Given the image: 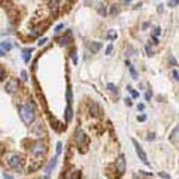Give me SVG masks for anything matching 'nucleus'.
I'll return each mask as SVG.
<instances>
[{"label":"nucleus","mask_w":179,"mask_h":179,"mask_svg":"<svg viewBox=\"0 0 179 179\" xmlns=\"http://www.w3.org/2000/svg\"><path fill=\"white\" fill-rule=\"evenodd\" d=\"M8 164H9V167H12V169H19V167H21V157H19L18 154H11Z\"/></svg>","instance_id":"obj_7"},{"label":"nucleus","mask_w":179,"mask_h":179,"mask_svg":"<svg viewBox=\"0 0 179 179\" xmlns=\"http://www.w3.org/2000/svg\"><path fill=\"white\" fill-rule=\"evenodd\" d=\"M117 32H115V30H110V32H109V35H107V39H110V40H113V39H117Z\"/></svg>","instance_id":"obj_22"},{"label":"nucleus","mask_w":179,"mask_h":179,"mask_svg":"<svg viewBox=\"0 0 179 179\" xmlns=\"http://www.w3.org/2000/svg\"><path fill=\"white\" fill-rule=\"evenodd\" d=\"M145 120H146V115H139V117H137V121H140V123L145 121Z\"/></svg>","instance_id":"obj_37"},{"label":"nucleus","mask_w":179,"mask_h":179,"mask_svg":"<svg viewBox=\"0 0 179 179\" xmlns=\"http://www.w3.org/2000/svg\"><path fill=\"white\" fill-rule=\"evenodd\" d=\"M72 118H73V109H72V105H67L66 113H64V120H66V123H70Z\"/></svg>","instance_id":"obj_11"},{"label":"nucleus","mask_w":179,"mask_h":179,"mask_svg":"<svg viewBox=\"0 0 179 179\" xmlns=\"http://www.w3.org/2000/svg\"><path fill=\"white\" fill-rule=\"evenodd\" d=\"M63 151V143L61 142H57V155H60Z\"/></svg>","instance_id":"obj_23"},{"label":"nucleus","mask_w":179,"mask_h":179,"mask_svg":"<svg viewBox=\"0 0 179 179\" xmlns=\"http://www.w3.org/2000/svg\"><path fill=\"white\" fill-rule=\"evenodd\" d=\"M5 90H6V93H9V94H14V93H17L18 90H19V81H18L17 78H11V79L6 82Z\"/></svg>","instance_id":"obj_4"},{"label":"nucleus","mask_w":179,"mask_h":179,"mask_svg":"<svg viewBox=\"0 0 179 179\" xmlns=\"http://www.w3.org/2000/svg\"><path fill=\"white\" fill-rule=\"evenodd\" d=\"M88 48L93 54H96V52H99V49L102 48V43H100V42H90Z\"/></svg>","instance_id":"obj_9"},{"label":"nucleus","mask_w":179,"mask_h":179,"mask_svg":"<svg viewBox=\"0 0 179 179\" xmlns=\"http://www.w3.org/2000/svg\"><path fill=\"white\" fill-rule=\"evenodd\" d=\"M21 78H22V81H25V82L29 81V75H27V72H25V70L21 72Z\"/></svg>","instance_id":"obj_26"},{"label":"nucleus","mask_w":179,"mask_h":179,"mask_svg":"<svg viewBox=\"0 0 179 179\" xmlns=\"http://www.w3.org/2000/svg\"><path fill=\"white\" fill-rule=\"evenodd\" d=\"M72 60H73V64L76 66V64H78V55L75 52H72Z\"/></svg>","instance_id":"obj_32"},{"label":"nucleus","mask_w":179,"mask_h":179,"mask_svg":"<svg viewBox=\"0 0 179 179\" xmlns=\"http://www.w3.org/2000/svg\"><path fill=\"white\" fill-rule=\"evenodd\" d=\"M125 64H127L128 70H130V73H131V78H133V79H137V72H136V69H134V66H133V64H131L128 60L125 61Z\"/></svg>","instance_id":"obj_13"},{"label":"nucleus","mask_w":179,"mask_h":179,"mask_svg":"<svg viewBox=\"0 0 179 179\" xmlns=\"http://www.w3.org/2000/svg\"><path fill=\"white\" fill-rule=\"evenodd\" d=\"M2 49H5V51L9 52V51L12 49V43H11L9 40H3V42H2Z\"/></svg>","instance_id":"obj_15"},{"label":"nucleus","mask_w":179,"mask_h":179,"mask_svg":"<svg viewBox=\"0 0 179 179\" xmlns=\"http://www.w3.org/2000/svg\"><path fill=\"white\" fill-rule=\"evenodd\" d=\"M5 76H6V69L0 66V79H5Z\"/></svg>","instance_id":"obj_25"},{"label":"nucleus","mask_w":179,"mask_h":179,"mask_svg":"<svg viewBox=\"0 0 179 179\" xmlns=\"http://www.w3.org/2000/svg\"><path fill=\"white\" fill-rule=\"evenodd\" d=\"M63 27H64V25H63V24H58V25H57V27H55V29H54V32H55V33H60V32H61V30H63Z\"/></svg>","instance_id":"obj_29"},{"label":"nucleus","mask_w":179,"mask_h":179,"mask_svg":"<svg viewBox=\"0 0 179 179\" xmlns=\"http://www.w3.org/2000/svg\"><path fill=\"white\" fill-rule=\"evenodd\" d=\"M178 134H179V128L175 127L173 131H172V134H170V142H173L175 145H178Z\"/></svg>","instance_id":"obj_14"},{"label":"nucleus","mask_w":179,"mask_h":179,"mask_svg":"<svg viewBox=\"0 0 179 179\" xmlns=\"http://www.w3.org/2000/svg\"><path fill=\"white\" fill-rule=\"evenodd\" d=\"M172 76H173V79H175V81H178V79H179V78H178V76H179V73H178V70H176V69H175V70L172 72Z\"/></svg>","instance_id":"obj_33"},{"label":"nucleus","mask_w":179,"mask_h":179,"mask_svg":"<svg viewBox=\"0 0 179 179\" xmlns=\"http://www.w3.org/2000/svg\"><path fill=\"white\" fill-rule=\"evenodd\" d=\"M112 51H113V45H109V46L106 48V55H109Z\"/></svg>","instance_id":"obj_35"},{"label":"nucleus","mask_w":179,"mask_h":179,"mask_svg":"<svg viewBox=\"0 0 179 179\" xmlns=\"http://www.w3.org/2000/svg\"><path fill=\"white\" fill-rule=\"evenodd\" d=\"M157 9H158V12H163V9H164V8H163V5H158V8H157Z\"/></svg>","instance_id":"obj_41"},{"label":"nucleus","mask_w":179,"mask_h":179,"mask_svg":"<svg viewBox=\"0 0 179 179\" xmlns=\"http://www.w3.org/2000/svg\"><path fill=\"white\" fill-rule=\"evenodd\" d=\"M158 176H160V178H164V179H170V175H167L166 172H160Z\"/></svg>","instance_id":"obj_28"},{"label":"nucleus","mask_w":179,"mask_h":179,"mask_svg":"<svg viewBox=\"0 0 179 179\" xmlns=\"http://www.w3.org/2000/svg\"><path fill=\"white\" fill-rule=\"evenodd\" d=\"M30 149H32V152H33L35 155H43V154L46 152V145L42 142V140H36V142L32 143Z\"/></svg>","instance_id":"obj_2"},{"label":"nucleus","mask_w":179,"mask_h":179,"mask_svg":"<svg viewBox=\"0 0 179 179\" xmlns=\"http://www.w3.org/2000/svg\"><path fill=\"white\" fill-rule=\"evenodd\" d=\"M107 90H109L112 94H115V97L118 96V88H117V85H115V84H107Z\"/></svg>","instance_id":"obj_16"},{"label":"nucleus","mask_w":179,"mask_h":179,"mask_svg":"<svg viewBox=\"0 0 179 179\" xmlns=\"http://www.w3.org/2000/svg\"><path fill=\"white\" fill-rule=\"evenodd\" d=\"M146 140H151V142H152V140H155V133H149V134H148V137H146Z\"/></svg>","instance_id":"obj_31"},{"label":"nucleus","mask_w":179,"mask_h":179,"mask_svg":"<svg viewBox=\"0 0 179 179\" xmlns=\"http://www.w3.org/2000/svg\"><path fill=\"white\" fill-rule=\"evenodd\" d=\"M2 55H5V52H3V49H0V57H2Z\"/></svg>","instance_id":"obj_43"},{"label":"nucleus","mask_w":179,"mask_h":179,"mask_svg":"<svg viewBox=\"0 0 179 179\" xmlns=\"http://www.w3.org/2000/svg\"><path fill=\"white\" fill-rule=\"evenodd\" d=\"M99 12H100V14H102V15L105 17V15H106V9H105V6H102V8L99 9Z\"/></svg>","instance_id":"obj_36"},{"label":"nucleus","mask_w":179,"mask_h":179,"mask_svg":"<svg viewBox=\"0 0 179 179\" xmlns=\"http://www.w3.org/2000/svg\"><path fill=\"white\" fill-rule=\"evenodd\" d=\"M109 12H110L112 15H118V14H120V8H118L117 5H112L110 9H109Z\"/></svg>","instance_id":"obj_18"},{"label":"nucleus","mask_w":179,"mask_h":179,"mask_svg":"<svg viewBox=\"0 0 179 179\" xmlns=\"http://www.w3.org/2000/svg\"><path fill=\"white\" fill-rule=\"evenodd\" d=\"M40 128H42V125H40V124H36L35 128H33V131H35L37 136H40Z\"/></svg>","instance_id":"obj_24"},{"label":"nucleus","mask_w":179,"mask_h":179,"mask_svg":"<svg viewBox=\"0 0 179 179\" xmlns=\"http://www.w3.org/2000/svg\"><path fill=\"white\" fill-rule=\"evenodd\" d=\"M128 91L131 93V97H133V99H137V97H139V91H136V90H133V88H131V87H130V85H128Z\"/></svg>","instance_id":"obj_20"},{"label":"nucleus","mask_w":179,"mask_h":179,"mask_svg":"<svg viewBox=\"0 0 179 179\" xmlns=\"http://www.w3.org/2000/svg\"><path fill=\"white\" fill-rule=\"evenodd\" d=\"M18 110H19V117H21V120L24 121V124L25 125L33 124V121H35V118H36V109L32 103L21 105Z\"/></svg>","instance_id":"obj_1"},{"label":"nucleus","mask_w":179,"mask_h":179,"mask_svg":"<svg viewBox=\"0 0 179 179\" xmlns=\"http://www.w3.org/2000/svg\"><path fill=\"white\" fill-rule=\"evenodd\" d=\"M151 97H152V93H151V91H146V93H145V99H146V100H151Z\"/></svg>","instance_id":"obj_34"},{"label":"nucleus","mask_w":179,"mask_h":179,"mask_svg":"<svg viewBox=\"0 0 179 179\" xmlns=\"http://www.w3.org/2000/svg\"><path fill=\"white\" fill-rule=\"evenodd\" d=\"M152 39H154V43L157 45V43H158V37H154V36H152Z\"/></svg>","instance_id":"obj_42"},{"label":"nucleus","mask_w":179,"mask_h":179,"mask_svg":"<svg viewBox=\"0 0 179 179\" xmlns=\"http://www.w3.org/2000/svg\"><path fill=\"white\" fill-rule=\"evenodd\" d=\"M137 109H139V110H143V109H145V105H137Z\"/></svg>","instance_id":"obj_40"},{"label":"nucleus","mask_w":179,"mask_h":179,"mask_svg":"<svg viewBox=\"0 0 179 179\" xmlns=\"http://www.w3.org/2000/svg\"><path fill=\"white\" fill-rule=\"evenodd\" d=\"M70 40H72V33L70 32H67V35L58 37V42H60V45H63V46L67 45V43H70Z\"/></svg>","instance_id":"obj_8"},{"label":"nucleus","mask_w":179,"mask_h":179,"mask_svg":"<svg viewBox=\"0 0 179 179\" xmlns=\"http://www.w3.org/2000/svg\"><path fill=\"white\" fill-rule=\"evenodd\" d=\"M88 110H90V113L93 115V117H97L99 113H100V110H99V106L94 103V102H91L88 105Z\"/></svg>","instance_id":"obj_10"},{"label":"nucleus","mask_w":179,"mask_h":179,"mask_svg":"<svg viewBox=\"0 0 179 179\" xmlns=\"http://www.w3.org/2000/svg\"><path fill=\"white\" fill-rule=\"evenodd\" d=\"M3 178H5V179H14L11 175H8V173H3Z\"/></svg>","instance_id":"obj_39"},{"label":"nucleus","mask_w":179,"mask_h":179,"mask_svg":"<svg viewBox=\"0 0 179 179\" xmlns=\"http://www.w3.org/2000/svg\"><path fill=\"white\" fill-rule=\"evenodd\" d=\"M66 96H67V105H72V102H73V94H72L70 87H67V90H66Z\"/></svg>","instance_id":"obj_17"},{"label":"nucleus","mask_w":179,"mask_h":179,"mask_svg":"<svg viewBox=\"0 0 179 179\" xmlns=\"http://www.w3.org/2000/svg\"><path fill=\"white\" fill-rule=\"evenodd\" d=\"M161 33V29L160 27H157V29H154V32H152V36L154 37H158V35Z\"/></svg>","instance_id":"obj_27"},{"label":"nucleus","mask_w":179,"mask_h":179,"mask_svg":"<svg viewBox=\"0 0 179 179\" xmlns=\"http://www.w3.org/2000/svg\"><path fill=\"white\" fill-rule=\"evenodd\" d=\"M145 51H146V54H148L149 57H151V55H154V49H152V46H151V45H146V46H145Z\"/></svg>","instance_id":"obj_21"},{"label":"nucleus","mask_w":179,"mask_h":179,"mask_svg":"<svg viewBox=\"0 0 179 179\" xmlns=\"http://www.w3.org/2000/svg\"><path fill=\"white\" fill-rule=\"evenodd\" d=\"M130 2H131V0H124V3H130Z\"/></svg>","instance_id":"obj_44"},{"label":"nucleus","mask_w":179,"mask_h":179,"mask_svg":"<svg viewBox=\"0 0 179 179\" xmlns=\"http://www.w3.org/2000/svg\"><path fill=\"white\" fill-rule=\"evenodd\" d=\"M46 42H48V39H46V37H42V39L37 42V45H39V46H42V45H45Z\"/></svg>","instance_id":"obj_30"},{"label":"nucleus","mask_w":179,"mask_h":179,"mask_svg":"<svg viewBox=\"0 0 179 179\" xmlns=\"http://www.w3.org/2000/svg\"><path fill=\"white\" fill-rule=\"evenodd\" d=\"M125 103H127V106H131V105H133V102H131V99H130V97H127V99H125Z\"/></svg>","instance_id":"obj_38"},{"label":"nucleus","mask_w":179,"mask_h":179,"mask_svg":"<svg viewBox=\"0 0 179 179\" xmlns=\"http://www.w3.org/2000/svg\"><path fill=\"white\" fill-rule=\"evenodd\" d=\"M75 136H76V143H78V146H81V148H85V146H87V143H88V136L85 134V131H84L82 128H78L76 133H75Z\"/></svg>","instance_id":"obj_3"},{"label":"nucleus","mask_w":179,"mask_h":179,"mask_svg":"<svg viewBox=\"0 0 179 179\" xmlns=\"http://www.w3.org/2000/svg\"><path fill=\"white\" fill-rule=\"evenodd\" d=\"M115 169L118 172V175H124L125 169H127V163H125V157L124 155H120L117 161H115Z\"/></svg>","instance_id":"obj_5"},{"label":"nucleus","mask_w":179,"mask_h":179,"mask_svg":"<svg viewBox=\"0 0 179 179\" xmlns=\"http://www.w3.org/2000/svg\"><path fill=\"white\" fill-rule=\"evenodd\" d=\"M55 164H57V158H52V160L49 161V164H48V167H46V172H48V173L55 167Z\"/></svg>","instance_id":"obj_19"},{"label":"nucleus","mask_w":179,"mask_h":179,"mask_svg":"<svg viewBox=\"0 0 179 179\" xmlns=\"http://www.w3.org/2000/svg\"><path fill=\"white\" fill-rule=\"evenodd\" d=\"M131 142H133V145H134V149H136V152H137V157H139V158H140V161H143V163H145V164H146V166H149V161H148V158H146V154H145V152H143L142 146H140V145H139V143L136 142V140H134V139H133V140H131Z\"/></svg>","instance_id":"obj_6"},{"label":"nucleus","mask_w":179,"mask_h":179,"mask_svg":"<svg viewBox=\"0 0 179 179\" xmlns=\"http://www.w3.org/2000/svg\"><path fill=\"white\" fill-rule=\"evenodd\" d=\"M32 52H33V48H25V49H22V60H24L25 63H29V61H30Z\"/></svg>","instance_id":"obj_12"}]
</instances>
